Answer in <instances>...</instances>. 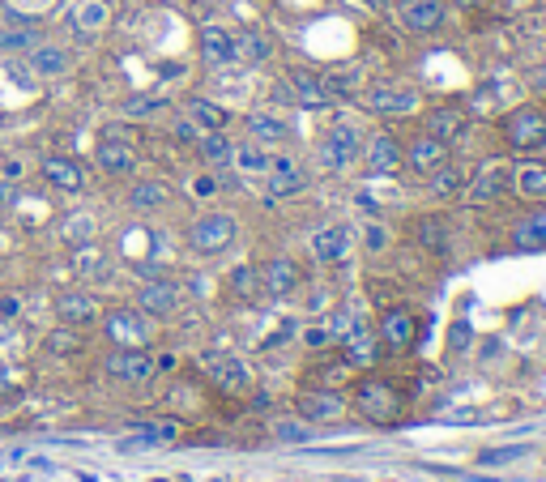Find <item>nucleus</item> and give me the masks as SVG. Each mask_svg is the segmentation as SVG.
I'll list each match as a JSON object with an SVG mask.
<instances>
[{"label":"nucleus","instance_id":"423d86ee","mask_svg":"<svg viewBox=\"0 0 546 482\" xmlns=\"http://www.w3.org/2000/svg\"><path fill=\"white\" fill-rule=\"evenodd\" d=\"M201 372H205V380H214L218 389H227V393L252 389V367L239 355H218V350H210V355H201Z\"/></svg>","mask_w":546,"mask_h":482},{"label":"nucleus","instance_id":"09e8293b","mask_svg":"<svg viewBox=\"0 0 546 482\" xmlns=\"http://www.w3.org/2000/svg\"><path fill=\"white\" fill-rule=\"evenodd\" d=\"M13 389H18V376H13V372H0V397H9Z\"/></svg>","mask_w":546,"mask_h":482},{"label":"nucleus","instance_id":"aec40b11","mask_svg":"<svg viewBox=\"0 0 546 482\" xmlns=\"http://www.w3.org/2000/svg\"><path fill=\"white\" fill-rule=\"evenodd\" d=\"M299 282H303V273H299V265H295V261H286V256H278V261H269V265L261 269V291H265V295H273V299L291 295Z\"/></svg>","mask_w":546,"mask_h":482},{"label":"nucleus","instance_id":"c756f323","mask_svg":"<svg viewBox=\"0 0 546 482\" xmlns=\"http://www.w3.org/2000/svg\"><path fill=\"white\" fill-rule=\"evenodd\" d=\"M512 184H517L521 197L542 201V197H546V163H525V167H517Z\"/></svg>","mask_w":546,"mask_h":482},{"label":"nucleus","instance_id":"37998d69","mask_svg":"<svg viewBox=\"0 0 546 482\" xmlns=\"http://www.w3.org/2000/svg\"><path fill=\"white\" fill-rule=\"evenodd\" d=\"M273 436L286 440V444H299V440H308V427H295V423H273Z\"/></svg>","mask_w":546,"mask_h":482},{"label":"nucleus","instance_id":"393cba45","mask_svg":"<svg viewBox=\"0 0 546 482\" xmlns=\"http://www.w3.org/2000/svg\"><path fill=\"white\" fill-rule=\"evenodd\" d=\"M69 47H60V43H35L30 47V69H35L39 77H60V73H69Z\"/></svg>","mask_w":546,"mask_h":482},{"label":"nucleus","instance_id":"3c124183","mask_svg":"<svg viewBox=\"0 0 546 482\" xmlns=\"http://www.w3.org/2000/svg\"><path fill=\"white\" fill-rule=\"evenodd\" d=\"M465 333H470L465 325H457V329H453V346H465Z\"/></svg>","mask_w":546,"mask_h":482},{"label":"nucleus","instance_id":"473e14b6","mask_svg":"<svg viewBox=\"0 0 546 482\" xmlns=\"http://www.w3.org/2000/svg\"><path fill=\"white\" fill-rule=\"evenodd\" d=\"M235 60H252V64L269 60V39L261 35V30H248V35H235Z\"/></svg>","mask_w":546,"mask_h":482},{"label":"nucleus","instance_id":"c9c22d12","mask_svg":"<svg viewBox=\"0 0 546 482\" xmlns=\"http://www.w3.org/2000/svg\"><path fill=\"white\" fill-rule=\"evenodd\" d=\"M133 431L141 436V444H171L175 436H180V423H175V419H163V423H137Z\"/></svg>","mask_w":546,"mask_h":482},{"label":"nucleus","instance_id":"6ab92c4d","mask_svg":"<svg viewBox=\"0 0 546 482\" xmlns=\"http://www.w3.org/2000/svg\"><path fill=\"white\" fill-rule=\"evenodd\" d=\"M43 180L52 188H60V192H82L86 171H82V163H73V158L52 154V158H43Z\"/></svg>","mask_w":546,"mask_h":482},{"label":"nucleus","instance_id":"7ed1b4c3","mask_svg":"<svg viewBox=\"0 0 546 482\" xmlns=\"http://www.w3.org/2000/svg\"><path fill=\"white\" fill-rule=\"evenodd\" d=\"M504 141L521 154H534L546 146V111L538 107H517L504 116Z\"/></svg>","mask_w":546,"mask_h":482},{"label":"nucleus","instance_id":"72a5a7b5","mask_svg":"<svg viewBox=\"0 0 546 482\" xmlns=\"http://www.w3.org/2000/svg\"><path fill=\"white\" fill-rule=\"evenodd\" d=\"M231 158H235L239 171H269V154H265L261 141H244V146H235Z\"/></svg>","mask_w":546,"mask_h":482},{"label":"nucleus","instance_id":"a211bd4d","mask_svg":"<svg viewBox=\"0 0 546 482\" xmlns=\"http://www.w3.org/2000/svg\"><path fill=\"white\" fill-rule=\"evenodd\" d=\"M201 56L210 69H227V64H235V35L227 26H205L201 30Z\"/></svg>","mask_w":546,"mask_h":482},{"label":"nucleus","instance_id":"f8f14e48","mask_svg":"<svg viewBox=\"0 0 546 482\" xmlns=\"http://www.w3.org/2000/svg\"><path fill=\"white\" fill-rule=\"evenodd\" d=\"M401 163H406L410 171H419V175H431L436 167H444L448 163V146L444 141H436V137H414L410 141V150H401Z\"/></svg>","mask_w":546,"mask_h":482},{"label":"nucleus","instance_id":"412c9836","mask_svg":"<svg viewBox=\"0 0 546 482\" xmlns=\"http://www.w3.org/2000/svg\"><path fill=\"white\" fill-rule=\"evenodd\" d=\"M350 252V231L342 227V222H333V227H320L312 235V256L320 265H337L342 256Z\"/></svg>","mask_w":546,"mask_h":482},{"label":"nucleus","instance_id":"2eb2a0df","mask_svg":"<svg viewBox=\"0 0 546 482\" xmlns=\"http://www.w3.org/2000/svg\"><path fill=\"white\" fill-rule=\"evenodd\" d=\"M303 184H308V171L295 158H269V197H295Z\"/></svg>","mask_w":546,"mask_h":482},{"label":"nucleus","instance_id":"cd10ccee","mask_svg":"<svg viewBox=\"0 0 546 482\" xmlns=\"http://www.w3.org/2000/svg\"><path fill=\"white\" fill-rule=\"evenodd\" d=\"M512 248H521V252H542L546 248V210H534L525 222H517V231H512Z\"/></svg>","mask_w":546,"mask_h":482},{"label":"nucleus","instance_id":"c85d7f7f","mask_svg":"<svg viewBox=\"0 0 546 482\" xmlns=\"http://www.w3.org/2000/svg\"><path fill=\"white\" fill-rule=\"evenodd\" d=\"M461 128H465V116L457 107H436L427 116V137H436V141H453V137H461Z\"/></svg>","mask_w":546,"mask_h":482},{"label":"nucleus","instance_id":"2f4dec72","mask_svg":"<svg viewBox=\"0 0 546 482\" xmlns=\"http://www.w3.org/2000/svg\"><path fill=\"white\" fill-rule=\"evenodd\" d=\"M167 184H158V180H141L133 192H128V205H133V210H163L167 205Z\"/></svg>","mask_w":546,"mask_h":482},{"label":"nucleus","instance_id":"4c0bfd02","mask_svg":"<svg viewBox=\"0 0 546 482\" xmlns=\"http://www.w3.org/2000/svg\"><path fill=\"white\" fill-rule=\"evenodd\" d=\"M419 239L431 248V252H448V227L440 218H423L419 222Z\"/></svg>","mask_w":546,"mask_h":482},{"label":"nucleus","instance_id":"f03ea898","mask_svg":"<svg viewBox=\"0 0 546 482\" xmlns=\"http://www.w3.org/2000/svg\"><path fill=\"white\" fill-rule=\"evenodd\" d=\"M103 333L116 350H146L154 342V325L141 308H116L103 316Z\"/></svg>","mask_w":546,"mask_h":482},{"label":"nucleus","instance_id":"5701e85b","mask_svg":"<svg viewBox=\"0 0 546 482\" xmlns=\"http://www.w3.org/2000/svg\"><path fill=\"white\" fill-rule=\"evenodd\" d=\"M111 22V9L103 0H73L69 5V26L77 35H99V30Z\"/></svg>","mask_w":546,"mask_h":482},{"label":"nucleus","instance_id":"dca6fc26","mask_svg":"<svg viewBox=\"0 0 546 482\" xmlns=\"http://www.w3.org/2000/svg\"><path fill=\"white\" fill-rule=\"evenodd\" d=\"M376 359H380L376 333H367L363 325H355V329L342 337V363L346 367H376Z\"/></svg>","mask_w":546,"mask_h":482},{"label":"nucleus","instance_id":"0eeeda50","mask_svg":"<svg viewBox=\"0 0 546 482\" xmlns=\"http://www.w3.org/2000/svg\"><path fill=\"white\" fill-rule=\"evenodd\" d=\"M295 410H299V419L303 423H342L346 419V410H350V401H342V393H329V389H303L295 397Z\"/></svg>","mask_w":546,"mask_h":482},{"label":"nucleus","instance_id":"4468645a","mask_svg":"<svg viewBox=\"0 0 546 482\" xmlns=\"http://www.w3.org/2000/svg\"><path fill=\"white\" fill-rule=\"evenodd\" d=\"M94 163H99V171H107V175H133L137 171V150L120 137H103L99 150H94Z\"/></svg>","mask_w":546,"mask_h":482},{"label":"nucleus","instance_id":"de8ad7c7","mask_svg":"<svg viewBox=\"0 0 546 482\" xmlns=\"http://www.w3.org/2000/svg\"><path fill=\"white\" fill-rule=\"evenodd\" d=\"M175 133H180V141H197L201 133H197V124H192V120H180V124H175Z\"/></svg>","mask_w":546,"mask_h":482},{"label":"nucleus","instance_id":"49530a36","mask_svg":"<svg viewBox=\"0 0 546 482\" xmlns=\"http://www.w3.org/2000/svg\"><path fill=\"white\" fill-rule=\"evenodd\" d=\"M303 342H308L312 350H320V346H329L333 337H329V329H325V325H312V329H303Z\"/></svg>","mask_w":546,"mask_h":482},{"label":"nucleus","instance_id":"e433bc0d","mask_svg":"<svg viewBox=\"0 0 546 482\" xmlns=\"http://www.w3.org/2000/svg\"><path fill=\"white\" fill-rule=\"evenodd\" d=\"M64 239H69L73 248L90 244V239H94V218L90 214H73L69 222H64Z\"/></svg>","mask_w":546,"mask_h":482},{"label":"nucleus","instance_id":"39448f33","mask_svg":"<svg viewBox=\"0 0 546 482\" xmlns=\"http://www.w3.org/2000/svg\"><path fill=\"white\" fill-rule=\"evenodd\" d=\"M359 150H363L359 128L355 124H333L329 137L320 141V150H316V163L325 167V171H346L359 158Z\"/></svg>","mask_w":546,"mask_h":482},{"label":"nucleus","instance_id":"bb28decb","mask_svg":"<svg viewBox=\"0 0 546 482\" xmlns=\"http://www.w3.org/2000/svg\"><path fill=\"white\" fill-rule=\"evenodd\" d=\"M56 316L64 320V325H90V320H99V303H94L90 295H60L56 299Z\"/></svg>","mask_w":546,"mask_h":482},{"label":"nucleus","instance_id":"c03bdc74","mask_svg":"<svg viewBox=\"0 0 546 482\" xmlns=\"http://www.w3.org/2000/svg\"><path fill=\"white\" fill-rule=\"evenodd\" d=\"M363 244H367V248H372V252H380V248H389V231H384V227H380V222H372V227H367V231H363Z\"/></svg>","mask_w":546,"mask_h":482},{"label":"nucleus","instance_id":"b1692460","mask_svg":"<svg viewBox=\"0 0 546 482\" xmlns=\"http://www.w3.org/2000/svg\"><path fill=\"white\" fill-rule=\"evenodd\" d=\"M367 171L372 175H393L401 167V146L389 137V133H376L372 141H367Z\"/></svg>","mask_w":546,"mask_h":482},{"label":"nucleus","instance_id":"ea45409f","mask_svg":"<svg viewBox=\"0 0 546 482\" xmlns=\"http://www.w3.org/2000/svg\"><path fill=\"white\" fill-rule=\"evenodd\" d=\"M231 286L244 299H256V295H261V273L248 269V265H239V269H231Z\"/></svg>","mask_w":546,"mask_h":482},{"label":"nucleus","instance_id":"a878e982","mask_svg":"<svg viewBox=\"0 0 546 482\" xmlns=\"http://www.w3.org/2000/svg\"><path fill=\"white\" fill-rule=\"evenodd\" d=\"M248 133H252V141H261V146H278V141L291 137V124L282 116H273V111H256V116H248Z\"/></svg>","mask_w":546,"mask_h":482},{"label":"nucleus","instance_id":"f257e3e1","mask_svg":"<svg viewBox=\"0 0 546 482\" xmlns=\"http://www.w3.org/2000/svg\"><path fill=\"white\" fill-rule=\"evenodd\" d=\"M350 406H355L367 423H376V427H389L401 419V410H406V401H401L397 393V384L389 380H380V376H367L355 384V393H350Z\"/></svg>","mask_w":546,"mask_h":482},{"label":"nucleus","instance_id":"4be33fe9","mask_svg":"<svg viewBox=\"0 0 546 482\" xmlns=\"http://www.w3.org/2000/svg\"><path fill=\"white\" fill-rule=\"evenodd\" d=\"M291 90H295V103H299V107L320 111V107L333 103L325 77H316V73H308V69H291Z\"/></svg>","mask_w":546,"mask_h":482},{"label":"nucleus","instance_id":"79ce46f5","mask_svg":"<svg viewBox=\"0 0 546 482\" xmlns=\"http://www.w3.org/2000/svg\"><path fill=\"white\" fill-rule=\"evenodd\" d=\"M107 265V256L99 252V248H94V239H90V244L82 248V252H77V269H82V273H99Z\"/></svg>","mask_w":546,"mask_h":482},{"label":"nucleus","instance_id":"f3484780","mask_svg":"<svg viewBox=\"0 0 546 482\" xmlns=\"http://www.w3.org/2000/svg\"><path fill=\"white\" fill-rule=\"evenodd\" d=\"M401 22L414 35H431L444 22V0H401Z\"/></svg>","mask_w":546,"mask_h":482},{"label":"nucleus","instance_id":"58836bf2","mask_svg":"<svg viewBox=\"0 0 546 482\" xmlns=\"http://www.w3.org/2000/svg\"><path fill=\"white\" fill-rule=\"evenodd\" d=\"M461 188V171L457 167H436L431 171V192H436V197H453V192Z\"/></svg>","mask_w":546,"mask_h":482},{"label":"nucleus","instance_id":"9d476101","mask_svg":"<svg viewBox=\"0 0 546 482\" xmlns=\"http://www.w3.org/2000/svg\"><path fill=\"white\" fill-rule=\"evenodd\" d=\"M154 372H158L154 355H146V350H116V355L107 359V376L124 380V384H146Z\"/></svg>","mask_w":546,"mask_h":482},{"label":"nucleus","instance_id":"20e7f679","mask_svg":"<svg viewBox=\"0 0 546 482\" xmlns=\"http://www.w3.org/2000/svg\"><path fill=\"white\" fill-rule=\"evenodd\" d=\"M235 231L239 227H235L231 214H205L188 227V248L201 252V256H218V252H227L235 244Z\"/></svg>","mask_w":546,"mask_h":482},{"label":"nucleus","instance_id":"a19ab883","mask_svg":"<svg viewBox=\"0 0 546 482\" xmlns=\"http://www.w3.org/2000/svg\"><path fill=\"white\" fill-rule=\"evenodd\" d=\"M0 47H35V30L26 18H18V30H0Z\"/></svg>","mask_w":546,"mask_h":482},{"label":"nucleus","instance_id":"7c9ffc66","mask_svg":"<svg viewBox=\"0 0 546 482\" xmlns=\"http://www.w3.org/2000/svg\"><path fill=\"white\" fill-rule=\"evenodd\" d=\"M188 120L197 124V128H205V133H222L231 116H227V111H222V107L205 103V99H192V103H188Z\"/></svg>","mask_w":546,"mask_h":482},{"label":"nucleus","instance_id":"ddd939ff","mask_svg":"<svg viewBox=\"0 0 546 482\" xmlns=\"http://www.w3.org/2000/svg\"><path fill=\"white\" fill-rule=\"evenodd\" d=\"M380 342L389 346V350H410L414 342H419V320H414L406 308L384 312V320H380Z\"/></svg>","mask_w":546,"mask_h":482},{"label":"nucleus","instance_id":"9b49d317","mask_svg":"<svg viewBox=\"0 0 546 482\" xmlns=\"http://www.w3.org/2000/svg\"><path fill=\"white\" fill-rule=\"evenodd\" d=\"M508 188H512V167L508 163H491V167H483L474 175V184H470L465 197H470L474 205H487V201H500Z\"/></svg>","mask_w":546,"mask_h":482},{"label":"nucleus","instance_id":"1a4fd4ad","mask_svg":"<svg viewBox=\"0 0 546 482\" xmlns=\"http://www.w3.org/2000/svg\"><path fill=\"white\" fill-rule=\"evenodd\" d=\"M363 107L376 111V116H410L419 107V94L406 86H372L363 94Z\"/></svg>","mask_w":546,"mask_h":482},{"label":"nucleus","instance_id":"f704fd0d","mask_svg":"<svg viewBox=\"0 0 546 482\" xmlns=\"http://www.w3.org/2000/svg\"><path fill=\"white\" fill-rule=\"evenodd\" d=\"M197 146H201V158H205V163H231V150H235L222 133H201Z\"/></svg>","mask_w":546,"mask_h":482},{"label":"nucleus","instance_id":"864d4df0","mask_svg":"<svg viewBox=\"0 0 546 482\" xmlns=\"http://www.w3.org/2000/svg\"><path fill=\"white\" fill-rule=\"evenodd\" d=\"M453 5H457V9H474V5H478V0H453Z\"/></svg>","mask_w":546,"mask_h":482},{"label":"nucleus","instance_id":"8fccbe9b","mask_svg":"<svg viewBox=\"0 0 546 482\" xmlns=\"http://www.w3.org/2000/svg\"><path fill=\"white\" fill-rule=\"evenodd\" d=\"M192 188H197V192H201V197H210V192H214V180H210V175H201V180H197V184H192Z\"/></svg>","mask_w":546,"mask_h":482},{"label":"nucleus","instance_id":"a18cd8bd","mask_svg":"<svg viewBox=\"0 0 546 482\" xmlns=\"http://www.w3.org/2000/svg\"><path fill=\"white\" fill-rule=\"evenodd\" d=\"M525 453V444H517V448H491V453H483L478 461L483 465H495V461H512V457H521Z\"/></svg>","mask_w":546,"mask_h":482},{"label":"nucleus","instance_id":"603ef678","mask_svg":"<svg viewBox=\"0 0 546 482\" xmlns=\"http://www.w3.org/2000/svg\"><path fill=\"white\" fill-rule=\"evenodd\" d=\"M534 86H538V90H546V69H542V73H534Z\"/></svg>","mask_w":546,"mask_h":482},{"label":"nucleus","instance_id":"6e6552de","mask_svg":"<svg viewBox=\"0 0 546 482\" xmlns=\"http://www.w3.org/2000/svg\"><path fill=\"white\" fill-rule=\"evenodd\" d=\"M180 299H184V291L171 278H154L137 291V308L146 316H175L180 312Z\"/></svg>","mask_w":546,"mask_h":482}]
</instances>
